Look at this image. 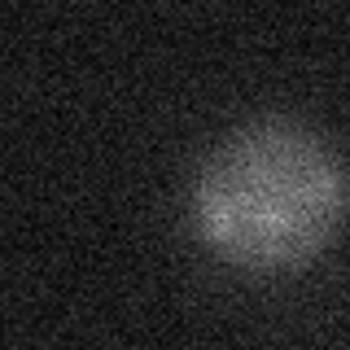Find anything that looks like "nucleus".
Instances as JSON below:
<instances>
[{
  "label": "nucleus",
  "instance_id": "f257e3e1",
  "mask_svg": "<svg viewBox=\"0 0 350 350\" xmlns=\"http://www.w3.org/2000/svg\"><path fill=\"white\" fill-rule=\"evenodd\" d=\"M346 184L311 127L262 118L232 131L193 184V219L219 258L250 271L298 267L342 224Z\"/></svg>",
  "mask_w": 350,
  "mask_h": 350
}]
</instances>
